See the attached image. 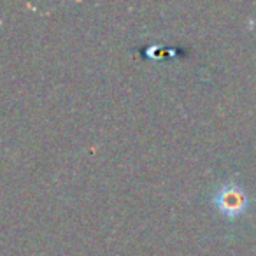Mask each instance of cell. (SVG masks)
Returning <instances> with one entry per match:
<instances>
[{
  "label": "cell",
  "instance_id": "obj_1",
  "mask_svg": "<svg viewBox=\"0 0 256 256\" xmlns=\"http://www.w3.org/2000/svg\"><path fill=\"white\" fill-rule=\"evenodd\" d=\"M210 200H212L214 209L228 221H235L240 216H244L251 206L248 192L235 181L221 182L214 190Z\"/></svg>",
  "mask_w": 256,
  "mask_h": 256
}]
</instances>
